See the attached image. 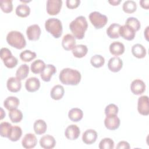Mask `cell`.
I'll use <instances>...</instances> for the list:
<instances>
[{"label": "cell", "instance_id": "cell-34", "mask_svg": "<svg viewBox=\"0 0 149 149\" xmlns=\"http://www.w3.org/2000/svg\"><path fill=\"white\" fill-rule=\"evenodd\" d=\"M122 8L125 12L127 13H132L136 10L137 5L134 1L127 0L123 3Z\"/></svg>", "mask_w": 149, "mask_h": 149}, {"label": "cell", "instance_id": "cell-35", "mask_svg": "<svg viewBox=\"0 0 149 149\" xmlns=\"http://www.w3.org/2000/svg\"><path fill=\"white\" fill-rule=\"evenodd\" d=\"M125 25L130 27L135 31H138L141 27L140 22H139V20L137 18L134 17H128L126 21Z\"/></svg>", "mask_w": 149, "mask_h": 149}, {"label": "cell", "instance_id": "cell-30", "mask_svg": "<svg viewBox=\"0 0 149 149\" xmlns=\"http://www.w3.org/2000/svg\"><path fill=\"white\" fill-rule=\"evenodd\" d=\"M46 65L44 62L41 59H37L31 64V70L35 74L41 73L45 68Z\"/></svg>", "mask_w": 149, "mask_h": 149}, {"label": "cell", "instance_id": "cell-4", "mask_svg": "<svg viewBox=\"0 0 149 149\" xmlns=\"http://www.w3.org/2000/svg\"><path fill=\"white\" fill-rule=\"evenodd\" d=\"M45 28L46 30L55 38H59L62 33V25L60 20L56 18H49L45 21Z\"/></svg>", "mask_w": 149, "mask_h": 149}, {"label": "cell", "instance_id": "cell-38", "mask_svg": "<svg viewBox=\"0 0 149 149\" xmlns=\"http://www.w3.org/2000/svg\"><path fill=\"white\" fill-rule=\"evenodd\" d=\"M90 62L94 67L98 68L104 65L105 63V59L100 55H95L91 58Z\"/></svg>", "mask_w": 149, "mask_h": 149}, {"label": "cell", "instance_id": "cell-42", "mask_svg": "<svg viewBox=\"0 0 149 149\" xmlns=\"http://www.w3.org/2000/svg\"><path fill=\"white\" fill-rule=\"evenodd\" d=\"M118 112V107L114 104H110L105 108V113L106 116L117 115Z\"/></svg>", "mask_w": 149, "mask_h": 149}, {"label": "cell", "instance_id": "cell-15", "mask_svg": "<svg viewBox=\"0 0 149 149\" xmlns=\"http://www.w3.org/2000/svg\"><path fill=\"white\" fill-rule=\"evenodd\" d=\"M21 80L16 77H11L8 79L6 83V86L9 91L12 93H16L20 90L22 87Z\"/></svg>", "mask_w": 149, "mask_h": 149}, {"label": "cell", "instance_id": "cell-47", "mask_svg": "<svg viewBox=\"0 0 149 149\" xmlns=\"http://www.w3.org/2000/svg\"><path fill=\"white\" fill-rule=\"evenodd\" d=\"M121 2V0H109L108 2L109 3H111L112 5L115 6V5H118L120 2Z\"/></svg>", "mask_w": 149, "mask_h": 149}, {"label": "cell", "instance_id": "cell-23", "mask_svg": "<svg viewBox=\"0 0 149 149\" xmlns=\"http://www.w3.org/2000/svg\"><path fill=\"white\" fill-rule=\"evenodd\" d=\"M19 105V100L16 97L14 96L7 97L3 102V106L9 111L17 108Z\"/></svg>", "mask_w": 149, "mask_h": 149}, {"label": "cell", "instance_id": "cell-41", "mask_svg": "<svg viewBox=\"0 0 149 149\" xmlns=\"http://www.w3.org/2000/svg\"><path fill=\"white\" fill-rule=\"evenodd\" d=\"M17 59L13 55L8 57L6 59L3 61V62L6 67L8 68H13L15 67L17 64Z\"/></svg>", "mask_w": 149, "mask_h": 149}, {"label": "cell", "instance_id": "cell-44", "mask_svg": "<svg viewBox=\"0 0 149 149\" xmlns=\"http://www.w3.org/2000/svg\"><path fill=\"white\" fill-rule=\"evenodd\" d=\"M66 6L69 9H74L79 6L80 3V0H67L66 1Z\"/></svg>", "mask_w": 149, "mask_h": 149}, {"label": "cell", "instance_id": "cell-21", "mask_svg": "<svg viewBox=\"0 0 149 149\" xmlns=\"http://www.w3.org/2000/svg\"><path fill=\"white\" fill-rule=\"evenodd\" d=\"M109 51L115 56L120 55L125 51V46L123 43L119 41H114L109 45Z\"/></svg>", "mask_w": 149, "mask_h": 149}, {"label": "cell", "instance_id": "cell-45", "mask_svg": "<svg viewBox=\"0 0 149 149\" xmlns=\"http://www.w3.org/2000/svg\"><path fill=\"white\" fill-rule=\"evenodd\" d=\"M130 148L128 142L125 141H121L118 143L116 148L117 149H129Z\"/></svg>", "mask_w": 149, "mask_h": 149}, {"label": "cell", "instance_id": "cell-22", "mask_svg": "<svg viewBox=\"0 0 149 149\" xmlns=\"http://www.w3.org/2000/svg\"><path fill=\"white\" fill-rule=\"evenodd\" d=\"M65 93V90L62 86L57 84L54 86L51 90V97L53 100H61Z\"/></svg>", "mask_w": 149, "mask_h": 149}, {"label": "cell", "instance_id": "cell-3", "mask_svg": "<svg viewBox=\"0 0 149 149\" xmlns=\"http://www.w3.org/2000/svg\"><path fill=\"white\" fill-rule=\"evenodd\" d=\"M6 41L9 45L21 49L26 45V41L24 36L18 31H11L7 34Z\"/></svg>", "mask_w": 149, "mask_h": 149}, {"label": "cell", "instance_id": "cell-7", "mask_svg": "<svg viewBox=\"0 0 149 149\" xmlns=\"http://www.w3.org/2000/svg\"><path fill=\"white\" fill-rule=\"evenodd\" d=\"M137 110L139 113L147 116L149 114L148 97L147 95H142L138 99Z\"/></svg>", "mask_w": 149, "mask_h": 149}, {"label": "cell", "instance_id": "cell-26", "mask_svg": "<svg viewBox=\"0 0 149 149\" xmlns=\"http://www.w3.org/2000/svg\"><path fill=\"white\" fill-rule=\"evenodd\" d=\"M33 128L35 133L37 134H44L47 129V123L42 119L36 120L34 123Z\"/></svg>", "mask_w": 149, "mask_h": 149}, {"label": "cell", "instance_id": "cell-19", "mask_svg": "<svg viewBox=\"0 0 149 149\" xmlns=\"http://www.w3.org/2000/svg\"><path fill=\"white\" fill-rule=\"evenodd\" d=\"M40 87V81L36 77H31L27 79L25 83V87L29 92H35L37 91Z\"/></svg>", "mask_w": 149, "mask_h": 149}, {"label": "cell", "instance_id": "cell-46", "mask_svg": "<svg viewBox=\"0 0 149 149\" xmlns=\"http://www.w3.org/2000/svg\"><path fill=\"white\" fill-rule=\"evenodd\" d=\"M140 6L146 9H148L149 8V1L148 0H141L140 1Z\"/></svg>", "mask_w": 149, "mask_h": 149}, {"label": "cell", "instance_id": "cell-8", "mask_svg": "<svg viewBox=\"0 0 149 149\" xmlns=\"http://www.w3.org/2000/svg\"><path fill=\"white\" fill-rule=\"evenodd\" d=\"M104 125L108 129L114 130L119 127L120 119L117 116V115H108L105 118Z\"/></svg>", "mask_w": 149, "mask_h": 149}, {"label": "cell", "instance_id": "cell-28", "mask_svg": "<svg viewBox=\"0 0 149 149\" xmlns=\"http://www.w3.org/2000/svg\"><path fill=\"white\" fill-rule=\"evenodd\" d=\"M120 25L117 23L111 24L107 29V34L111 38H118L119 37V30Z\"/></svg>", "mask_w": 149, "mask_h": 149}, {"label": "cell", "instance_id": "cell-36", "mask_svg": "<svg viewBox=\"0 0 149 149\" xmlns=\"http://www.w3.org/2000/svg\"><path fill=\"white\" fill-rule=\"evenodd\" d=\"M12 127V125L6 122H3L0 124V134L3 137H8L10 130Z\"/></svg>", "mask_w": 149, "mask_h": 149}, {"label": "cell", "instance_id": "cell-33", "mask_svg": "<svg viewBox=\"0 0 149 149\" xmlns=\"http://www.w3.org/2000/svg\"><path fill=\"white\" fill-rule=\"evenodd\" d=\"M9 117L13 123H18L22 120L23 113L20 110L16 108L9 111Z\"/></svg>", "mask_w": 149, "mask_h": 149}, {"label": "cell", "instance_id": "cell-16", "mask_svg": "<svg viewBox=\"0 0 149 149\" xmlns=\"http://www.w3.org/2000/svg\"><path fill=\"white\" fill-rule=\"evenodd\" d=\"M97 138V133L94 129L86 130L82 136L83 141L88 145L92 144L95 142Z\"/></svg>", "mask_w": 149, "mask_h": 149}, {"label": "cell", "instance_id": "cell-11", "mask_svg": "<svg viewBox=\"0 0 149 149\" xmlns=\"http://www.w3.org/2000/svg\"><path fill=\"white\" fill-rule=\"evenodd\" d=\"M130 90L135 95L141 94L146 90V84L143 80L140 79H135L131 83Z\"/></svg>", "mask_w": 149, "mask_h": 149}, {"label": "cell", "instance_id": "cell-17", "mask_svg": "<svg viewBox=\"0 0 149 149\" xmlns=\"http://www.w3.org/2000/svg\"><path fill=\"white\" fill-rule=\"evenodd\" d=\"M123 66V62L122 59L118 57L114 56L109 59L108 62V69L113 72H119Z\"/></svg>", "mask_w": 149, "mask_h": 149}, {"label": "cell", "instance_id": "cell-9", "mask_svg": "<svg viewBox=\"0 0 149 149\" xmlns=\"http://www.w3.org/2000/svg\"><path fill=\"white\" fill-rule=\"evenodd\" d=\"M41 29L38 24H33L29 26L26 30V34L29 40L37 41L41 35Z\"/></svg>", "mask_w": 149, "mask_h": 149}, {"label": "cell", "instance_id": "cell-2", "mask_svg": "<svg viewBox=\"0 0 149 149\" xmlns=\"http://www.w3.org/2000/svg\"><path fill=\"white\" fill-rule=\"evenodd\" d=\"M59 78L63 84L76 86L80 81L81 74L77 70L67 68L60 72Z\"/></svg>", "mask_w": 149, "mask_h": 149}, {"label": "cell", "instance_id": "cell-10", "mask_svg": "<svg viewBox=\"0 0 149 149\" xmlns=\"http://www.w3.org/2000/svg\"><path fill=\"white\" fill-rule=\"evenodd\" d=\"M80 134L79 127L76 125H70L68 126L65 131L66 137L70 140H76Z\"/></svg>", "mask_w": 149, "mask_h": 149}, {"label": "cell", "instance_id": "cell-31", "mask_svg": "<svg viewBox=\"0 0 149 149\" xmlns=\"http://www.w3.org/2000/svg\"><path fill=\"white\" fill-rule=\"evenodd\" d=\"M29 73V66L27 64H22L17 69L16 72V77L20 80H22L27 77Z\"/></svg>", "mask_w": 149, "mask_h": 149}, {"label": "cell", "instance_id": "cell-14", "mask_svg": "<svg viewBox=\"0 0 149 149\" xmlns=\"http://www.w3.org/2000/svg\"><path fill=\"white\" fill-rule=\"evenodd\" d=\"M40 146L44 149L53 148L56 144L55 138L49 134L43 136L40 140Z\"/></svg>", "mask_w": 149, "mask_h": 149}, {"label": "cell", "instance_id": "cell-24", "mask_svg": "<svg viewBox=\"0 0 149 149\" xmlns=\"http://www.w3.org/2000/svg\"><path fill=\"white\" fill-rule=\"evenodd\" d=\"M132 54L137 58H143L146 55V49L140 44H136L132 48Z\"/></svg>", "mask_w": 149, "mask_h": 149}, {"label": "cell", "instance_id": "cell-12", "mask_svg": "<svg viewBox=\"0 0 149 149\" xmlns=\"http://www.w3.org/2000/svg\"><path fill=\"white\" fill-rule=\"evenodd\" d=\"M119 33L120 36L128 41L133 40L136 35V31L126 25L120 26Z\"/></svg>", "mask_w": 149, "mask_h": 149}, {"label": "cell", "instance_id": "cell-37", "mask_svg": "<svg viewBox=\"0 0 149 149\" xmlns=\"http://www.w3.org/2000/svg\"><path fill=\"white\" fill-rule=\"evenodd\" d=\"M36 57V54L30 50H24L20 54V58L24 62H30Z\"/></svg>", "mask_w": 149, "mask_h": 149}, {"label": "cell", "instance_id": "cell-39", "mask_svg": "<svg viewBox=\"0 0 149 149\" xmlns=\"http://www.w3.org/2000/svg\"><path fill=\"white\" fill-rule=\"evenodd\" d=\"M100 149H113L114 148V142L110 138H104L101 140L98 146Z\"/></svg>", "mask_w": 149, "mask_h": 149}, {"label": "cell", "instance_id": "cell-13", "mask_svg": "<svg viewBox=\"0 0 149 149\" xmlns=\"http://www.w3.org/2000/svg\"><path fill=\"white\" fill-rule=\"evenodd\" d=\"M37 143V140L36 136L32 133H27L22 139V146L27 149L34 148Z\"/></svg>", "mask_w": 149, "mask_h": 149}, {"label": "cell", "instance_id": "cell-43", "mask_svg": "<svg viewBox=\"0 0 149 149\" xmlns=\"http://www.w3.org/2000/svg\"><path fill=\"white\" fill-rule=\"evenodd\" d=\"M12 52L7 48H2L0 51V57L2 61L6 59L8 57L12 56Z\"/></svg>", "mask_w": 149, "mask_h": 149}, {"label": "cell", "instance_id": "cell-1", "mask_svg": "<svg viewBox=\"0 0 149 149\" xmlns=\"http://www.w3.org/2000/svg\"><path fill=\"white\" fill-rule=\"evenodd\" d=\"M88 27V23L85 17L80 16L71 22L69 29L74 38L81 40L84 38L85 32Z\"/></svg>", "mask_w": 149, "mask_h": 149}, {"label": "cell", "instance_id": "cell-18", "mask_svg": "<svg viewBox=\"0 0 149 149\" xmlns=\"http://www.w3.org/2000/svg\"><path fill=\"white\" fill-rule=\"evenodd\" d=\"M62 45L63 49L66 51L73 49V48L76 46L74 37L70 34L65 35L62 40Z\"/></svg>", "mask_w": 149, "mask_h": 149}, {"label": "cell", "instance_id": "cell-5", "mask_svg": "<svg viewBox=\"0 0 149 149\" xmlns=\"http://www.w3.org/2000/svg\"><path fill=\"white\" fill-rule=\"evenodd\" d=\"M89 19L95 29L102 28L106 25L108 22V18L105 15L97 11L90 13L89 15Z\"/></svg>", "mask_w": 149, "mask_h": 149}, {"label": "cell", "instance_id": "cell-20", "mask_svg": "<svg viewBox=\"0 0 149 149\" xmlns=\"http://www.w3.org/2000/svg\"><path fill=\"white\" fill-rule=\"evenodd\" d=\"M56 68L54 65L52 64L47 65L41 73V78L44 81H49L51 77L56 73Z\"/></svg>", "mask_w": 149, "mask_h": 149}, {"label": "cell", "instance_id": "cell-27", "mask_svg": "<svg viewBox=\"0 0 149 149\" xmlns=\"http://www.w3.org/2000/svg\"><path fill=\"white\" fill-rule=\"evenodd\" d=\"M83 116V111L77 108H74L71 109L68 113L69 118L73 122H79L82 118Z\"/></svg>", "mask_w": 149, "mask_h": 149}, {"label": "cell", "instance_id": "cell-40", "mask_svg": "<svg viewBox=\"0 0 149 149\" xmlns=\"http://www.w3.org/2000/svg\"><path fill=\"white\" fill-rule=\"evenodd\" d=\"M0 6L2 10L5 13H10L12 11L13 5L11 0H1Z\"/></svg>", "mask_w": 149, "mask_h": 149}, {"label": "cell", "instance_id": "cell-6", "mask_svg": "<svg viewBox=\"0 0 149 149\" xmlns=\"http://www.w3.org/2000/svg\"><path fill=\"white\" fill-rule=\"evenodd\" d=\"M62 5L61 0H48L47 1V12L49 15H55L59 13Z\"/></svg>", "mask_w": 149, "mask_h": 149}, {"label": "cell", "instance_id": "cell-32", "mask_svg": "<svg viewBox=\"0 0 149 149\" xmlns=\"http://www.w3.org/2000/svg\"><path fill=\"white\" fill-rule=\"evenodd\" d=\"M30 13V7L26 4H20L16 8V14L21 17H25Z\"/></svg>", "mask_w": 149, "mask_h": 149}, {"label": "cell", "instance_id": "cell-29", "mask_svg": "<svg viewBox=\"0 0 149 149\" xmlns=\"http://www.w3.org/2000/svg\"><path fill=\"white\" fill-rule=\"evenodd\" d=\"M22 134V130L20 127L17 126H12L8 139L12 141H17L20 139Z\"/></svg>", "mask_w": 149, "mask_h": 149}, {"label": "cell", "instance_id": "cell-48", "mask_svg": "<svg viewBox=\"0 0 149 149\" xmlns=\"http://www.w3.org/2000/svg\"><path fill=\"white\" fill-rule=\"evenodd\" d=\"M148 26H147V27H146V29L145 30V31H144V36H145V37H146V40H148V36H147V33H148Z\"/></svg>", "mask_w": 149, "mask_h": 149}, {"label": "cell", "instance_id": "cell-25", "mask_svg": "<svg viewBox=\"0 0 149 149\" xmlns=\"http://www.w3.org/2000/svg\"><path fill=\"white\" fill-rule=\"evenodd\" d=\"M88 52V48L86 45L79 44L76 45L72 49V54L74 57L81 58L84 57Z\"/></svg>", "mask_w": 149, "mask_h": 149}]
</instances>
